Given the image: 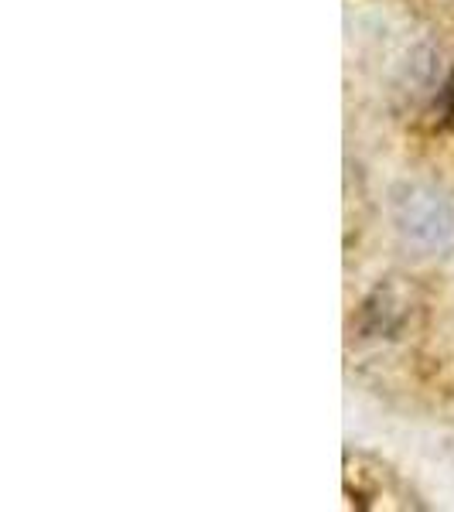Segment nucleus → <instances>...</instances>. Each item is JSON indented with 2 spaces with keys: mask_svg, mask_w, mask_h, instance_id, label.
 Returning a JSON list of instances; mask_svg holds the SVG:
<instances>
[{
  "mask_svg": "<svg viewBox=\"0 0 454 512\" xmlns=\"http://www.w3.org/2000/svg\"><path fill=\"white\" fill-rule=\"evenodd\" d=\"M396 236L420 253L454 250V202L424 181H403L390 195Z\"/></svg>",
  "mask_w": 454,
  "mask_h": 512,
  "instance_id": "obj_1",
  "label": "nucleus"
},
{
  "mask_svg": "<svg viewBox=\"0 0 454 512\" xmlns=\"http://www.w3.org/2000/svg\"><path fill=\"white\" fill-rule=\"evenodd\" d=\"M431 48H420L407 59L400 96L431 130L454 127V69H441Z\"/></svg>",
  "mask_w": 454,
  "mask_h": 512,
  "instance_id": "obj_2",
  "label": "nucleus"
},
{
  "mask_svg": "<svg viewBox=\"0 0 454 512\" xmlns=\"http://www.w3.org/2000/svg\"><path fill=\"white\" fill-rule=\"evenodd\" d=\"M414 315V287L403 277L379 280L359 304L356 332L362 338H396Z\"/></svg>",
  "mask_w": 454,
  "mask_h": 512,
  "instance_id": "obj_3",
  "label": "nucleus"
}]
</instances>
